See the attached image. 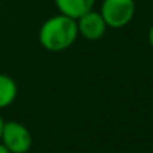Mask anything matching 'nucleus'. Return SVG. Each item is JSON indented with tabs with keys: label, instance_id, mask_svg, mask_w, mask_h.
<instances>
[{
	"label": "nucleus",
	"instance_id": "1",
	"mask_svg": "<svg viewBox=\"0 0 153 153\" xmlns=\"http://www.w3.org/2000/svg\"><path fill=\"white\" fill-rule=\"evenodd\" d=\"M78 36L76 20L59 12L42 23L38 38L42 48L47 51L60 53L71 48Z\"/></svg>",
	"mask_w": 153,
	"mask_h": 153
},
{
	"label": "nucleus",
	"instance_id": "2",
	"mask_svg": "<svg viewBox=\"0 0 153 153\" xmlns=\"http://www.w3.org/2000/svg\"><path fill=\"white\" fill-rule=\"evenodd\" d=\"M135 11V0H102L99 14L108 29H122L134 20Z\"/></svg>",
	"mask_w": 153,
	"mask_h": 153
},
{
	"label": "nucleus",
	"instance_id": "3",
	"mask_svg": "<svg viewBox=\"0 0 153 153\" xmlns=\"http://www.w3.org/2000/svg\"><path fill=\"white\" fill-rule=\"evenodd\" d=\"M0 143L11 153H27L32 149L33 138L30 131L23 123L17 120H9L3 123Z\"/></svg>",
	"mask_w": 153,
	"mask_h": 153
},
{
	"label": "nucleus",
	"instance_id": "4",
	"mask_svg": "<svg viewBox=\"0 0 153 153\" xmlns=\"http://www.w3.org/2000/svg\"><path fill=\"white\" fill-rule=\"evenodd\" d=\"M76 26H78V35L87 41L102 39L108 29L99 11L95 9L83 14L80 18H76Z\"/></svg>",
	"mask_w": 153,
	"mask_h": 153
},
{
	"label": "nucleus",
	"instance_id": "5",
	"mask_svg": "<svg viewBox=\"0 0 153 153\" xmlns=\"http://www.w3.org/2000/svg\"><path fill=\"white\" fill-rule=\"evenodd\" d=\"M54 3L60 14L76 20L83 14L92 11L95 8L96 0H54Z\"/></svg>",
	"mask_w": 153,
	"mask_h": 153
},
{
	"label": "nucleus",
	"instance_id": "6",
	"mask_svg": "<svg viewBox=\"0 0 153 153\" xmlns=\"http://www.w3.org/2000/svg\"><path fill=\"white\" fill-rule=\"evenodd\" d=\"M18 95V86L11 75L0 74V110L11 107Z\"/></svg>",
	"mask_w": 153,
	"mask_h": 153
},
{
	"label": "nucleus",
	"instance_id": "7",
	"mask_svg": "<svg viewBox=\"0 0 153 153\" xmlns=\"http://www.w3.org/2000/svg\"><path fill=\"white\" fill-rule=\"evenodd\" d=\"M147 41H149L150 47L153 48V24H152V26H150V29H149V33H147Z\"/></svg>",
	"mask_w": 153,
	"mask_h": 153
},
{
	"label": "nucleus",
	"instance_id": "8",
	"mask_svg": "<svg viewBox=\"0 0 153 153\" xmlns=\"http://www.w3.org/2000/svg\"><path fill=\"white\" fill-rule=\"evenodd\" d=\"M0 153H11V152H9V150H8V149H6V147L2 144V143H0Z\"/></svg>",
	"mask_w": 153,
	"mask_h": 153
},
{
	"label": "nucleus",
	"instance_id": "9",
	"mask_svg": "<svg viewBox=\"0 0 153 153\" xmlns=\"http://www.w3.org/2000/svg\"><path fill=\"white\" fill-rule=\"evenodd\" d=\"M3 123H5V120L2 119V116H0V135H2V128H3Z\"/></svg>",
	"mask_w": 153,
	"mask_h": 153
}]
</instances>
